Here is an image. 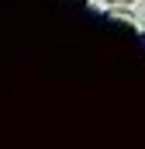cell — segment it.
<instances>
[{
  "mask_svg": "<svg viewBox=\"0 0 145 149\" xmlns=\"http://www.w3.org/2000/svg\"><path fill=\"white\" fill-rule=\"evenodd\" d=\"M131 3H138V0H104V7H131Z\"/></svg>",
  "mask_w": 145,
  "mask_h": 149,
  "instance_id": "cell-2",
  "label": "cell"
},
{
  "mask_svg": "<svg viewBox=\"0 0 145 149\" xmlns=\"http://www.w3.org/2000/svg\"><path fill=\"white\" fill-rule=\"evenodd\" d=\"M107 10H110V14H114V17H121L124 24H135V17L128 14V7H107Z\"/></svg>",
  "mask_w": 145,
  "mask_h": 149,
  "instance_id": "cell-1",
  "label": "cell"
}]
</instances>
